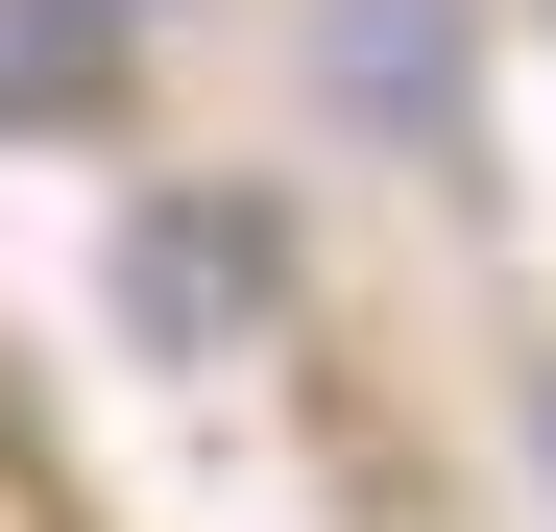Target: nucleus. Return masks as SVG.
<instances>
[{
    "mask_svg": "<svg viewBox=\"0 0 556 532\" xmlns=\"http://www.w3.org/2000/svg\"><path fill=\"white\" fill-rule=\"evenodd\" d=\"M98 339L169 364V388L291 364V339H315V218L266 194V169H122V218H98Z\"/></svg>",
    "mask_w": 556,
    "mask_h": 532,
    "instance_id": "f257e3e1",
    "label": "nucleus"
},
{
    "mask_svg": "<svg viewBox=\"0 0 556 532\" xmlns=\"http://www.w3.org/2000/svg\"><path fill=\"white\" fill-rule=\"evenodd\" d=\"M291 73H315V122L388 145V169H459V145H484V0H315Z\"/></svg>",
    "mask_w": 556,
    "mask_h": 532,
    "instance_id": "f03ea898",
    "label": "nucleus"
},
{
    "mask_svg": "<svg viewBox=\"0 0 556 532\" xmlns=\"http://www.w3.org/2000/svg\"><path fill=\"white\" fill-rule=\"evenodd\" d=\"M122 73H146L122 0H0V145H98V122H122Z\"/></svg>",
    "mask_w": 556,
    "mask_h": 532,
    "instance_id": "7ed1b4c3",
    "label": "nucleus"
},
{
    "mask_svg": "<svg viewBox=\"0 0 556 532\" xmlns=\"http://www.w3.org/2000/svg\"><path fill=\"white\" fill-rule=\"evenodd\" d=\"M508 460L556 484V339H508Z\"/></svg>",
    "mask_w": 556,
    "mask_h": 532,
    "instance_id": "20e7f679",
    "label": "nucleus"
},
{
    "mask_svg": "<svg viewBox=\"0 0 556 532\" xmlns=\"http://www.w3.org/2000/svg\"><path fill=\"white\" fill-rule=\"evenodd\" d=\"M122 25H169V0H122Z\"/></svg>",
    "mask_w": 556,
    "mask_h": 532,
    "instance_id": "39448f33",
    "label": "nucleus"
},
{
    "mask_svg": "<svg viewBox=\"0 0 556 532\" xmlns=\"http://www.w3.org/2000/svg\"><path fill=\"white\" fill-rule=\"evenodd\" d=\"M532 25H556V0H532Z\"/></svg>",
    "mask_w": 556,
    "mask_h": 532,
    "instance_id": "423d86ee",
    "label": "nucleus"
}]
</instances>
